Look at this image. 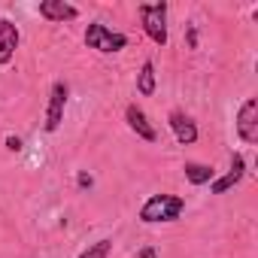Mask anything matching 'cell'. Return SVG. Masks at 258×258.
<instances>
[{
	"instance_id": "obj_15",
	"label": "cell",
	"mask_w": 258,
	"mask_h": 258,
	"mask_svg": "<svg viewBox=\"0 0 258 258\" xmlns=\"http://www.w3.org/2000/svg\"><path fill=\"white\" fill-rule=\"evenodd\" d=\"M76 185H79V188H91V185H94V179H91L88 173H79V176H76Z\"/></svg>"
},
{
	"instance_id": "obj_4",
	"label": "cell",
	"mask_w": 258,
	"mask_h": 258,
	"mask_svg": "<svg viewBox=\"0 0 258 258\" xmlns=\"http://www.w3.org/2000/svg\"><path fill=\"white\" fill-rule=\"evenodd\" d=\"M67 97H70V85L64 79L52 82V91H49V106H46V131L55 134L61 121H64V109H67Z\"/></svg>"
},
{
	"instance_id": "obj_5",
	"label": "cell",
	"mask_w": 258,
	"mask_h": 258,
	"mask_svg": "<svg viewBox=\"0 0 258 258\" xmlns=\"http://www.w3.org/2000/svg\"><path fill=\"white\" fill-rule=\"evenodd\" d=\"M237 137L249 146L258 143V97H246L237 109Z\"/></svg>"
},
{
	"instance_id": "obj_1",
	"label": "cell",
	"mask_w": 258,
	"mask_h": 258,
	"mask_svg": "<svg viewBox=\"0 0 258 258\" xmlns=\"http://www.w3.org/2000/svg\"><path fill=\"white\" fill-rule=\"evenodd\" d=\"M185 213V201L179 195H152L140 207V222L143 225H158V222H176Z\"/></svg>"
},
{
	"instance_id": "obj_9",
	"label": "cell",
	"mask_w": 258,
	"mask_h": 258,
	"mask_svg": "<svg viewBox=\"0 0 258 258\" xmlns=\"http://www.w3.org/2000/svg\"><path fill=\"white\" fill-rule=\"evenodd\" d=\"M19 43H22L19 25H16V22H10V19H0V67H7V64L16 58Z\"/></svg>"
},
{
	"instance_id": "obj_8",
	"label": "cell",
	"mask_w": 258,
	"mask_h": 258,
	"mask_svg": "<svg viewBox=\"0 0 258 258\" xmlns=\"http://www.w3.org/2000/svg\"><path fill=\"white\" fill-rule=\"evenodd\" d=\"M243 176H246V161H243L240 152H231V170H228L225 176L213 179V182H210V191H213V195H225V191H231L234 185H240Z\"/></svg>"
},
{
	"instance_id": "obj_13",
	"label": "cell",
	"mask_w": 258,
	"mask_h": 258,
	"mask_svg": "<svg viewBox=\"0 0 258 258\" xmlns=\"http://www.w3.org/2000/svg\"><path fill=\"white\" fill-rule=\"evenodd\" d=\"M109 255H112V240H109V237H103V240L91 243L88 249H82L76 258H109Z\"/></svg>"
},
{
	"instance_id": "obj_12",
	"label": "cell",
	"mask_w": 258,
	"mask_h": 258,
	"mask_svg": "<svg viewBox=\"0 0 258 258\" xmlns=\"http://www.w3.org/2000/svg\"><path fill=\"white\" fill-rule=\"evenodd\" d=\"M155 88H158V82H155V61L146 58L143 67H140V73H137V91H140L143 97H152Z\"/></svg>"
},
{
	"instance_id": "obj_16",
	"label": "cell",
	"mask_w": 258,
	"mask_h": 258,
	"mask_svg": "<svg viewBox=\"0 0 258 258\" xmlns=\"http://www.w3.org/2000/svg\"><path fill=\"white\" fill-rule=\"evenodd\" d=\"M137 258H158V252H155L152 246H143V249L137 252Z\"/></svg>"
},
{
	"instance_id": "obj_6",
	"label": "cell",
	"mask_w": 258,
	"mask_h": 258,
	"mask_svg": "<svg viewBox=\"0 0 258 258\" xmlns=\"http://www.w3.org/2000/svg\"><path fill=\"white\" fill-rule=\"evenodd\" d=\"M124 121H127V127H131L140 140H146V143H155V140H158V131H155V124L149 121V115H146L143 106L127 103V106H124Z\"/></svg>"
},
{
	"instance_id": "obj_10",
	"label": "cell",
	"mask_w": 258,
	"mask_h": 258,
	"mask_svg": "<svg viewBox=\"0 0 258 258\" xmlns=\"http://www.w3.org/2000/svg\"><path fill=\"white\" fill-rule=\"evenodd\" d=\"M40 19L64 25V22L79 19V10L73 4H67V0H43V4H40Z\"/></svg>"
},
{
	"instance_id": "obj_3",
	"label": "cell",
	"mask_w": 258,
	"mask_h": 258,
	"mask_svg": "<svg viewBox=\"0 0 258 258\" xmlns=\"http://www.w3.org/2000/svg\"><path fill=\"white\" fill-rule=\"evenodd\" d=\"M140 22L155 46H167V4H140Z\"/></svg>"
},
{
	"instance_id": "obj_2",
	"label": "cell",
	"mask_w": 258,
	"mask_h": 258,
	"mask_svg": "<svg viewBox=\"0 0 258 258\" xmlns=\"http://www.w3.org/2000/svg\"><path fill=\"white\" fill-rule=\"evenodd\" d=\"M85 46L94 49V52H100V55H115V52H121L127 46V37L118 34V31H109L100 22H91L85 28Z\"/></svg>"
},
{
	"instance_id": "obj_14",
	"label": "cell",
	"mask_w": 258,
	"mask_h": 258,
	"mask_svg": "<svg viewBox=\"0 0 258 258\" xmlns=\"http://www.w3.org/2000/svg\"><path fill=\"white\" fill-rule=\"evenodd\" d=\"M7 149H10V152H22V137H13V134H10V137H7Z\"/></svg>"
},
{
	"instance_id": "obj_7",
	"label": "cell",
	"mask_w": 258,
	"mask_h": 258,
	"mask_svg": "<svg viewBox=\"0 0 258 258\" xmlns=\"http://www.w3.org/2000/svg\"><path fill=\"white\" fill-rule=\"evenodd\" d=\"M167 124H170V131H173V137H176L179 146H191V143L198 140V124H195V118H191L188 112L170 109V112H167Z\"/></svg>"
},
{
	"instance_id": "obj_11",
	"label": "cell",
	"mask_w": 258,
	"mask_h": 258,
	"mask_svg": "<svg viewBox=\"0 0 258 258\" xmlns=\"http://www.w3.org/2000/svg\"><path fill=\"white\" fill-rule=\"evenodd\" d=\"M182 170H185V179H188L191 185H207V182L216 179V170H213L210 164H201V161H185Z\"/></svg>"
}]
</instances>
